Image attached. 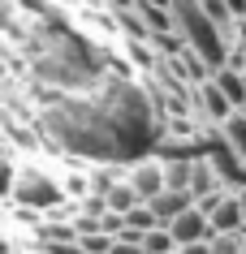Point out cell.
I'll return each mask as SVG.
<instances>
[{
    "mask_svg": "<svg viewBox=\"0 0 246 254\" xmlns=\"http://www.w3.org/2000/svg\"><path fill=\"white\" fill-rule=\"evenodd\" d=\"M134 207H143V198L134 194V186H130V181H117V186H112V194H108V211L125 215V211H134Z\"/></svg>",
    "mask_w": 246,
    "mask_h": 254,
    "instance_id": "8",
    "label": "cell"
},
{
    "mask_svg": "<svg viewBox=\"0 0 246 254\" xmlns=\"http://www.w3.org/2000/svg\"><path fill=\"white\" fill-rule=\"evenodd\" d=\"M212 254H242V233H216L212 237Z\"/></svg>",
    "mask_w": 246,
    "mask_h": 254,
    "instance_id": "10",
    "label": "cell"
},
{
    "mask_svg": "<svg viewBox=\"0 0 246 254\" xmlns=\"http://www.w3.org/2000/svg\"><path fill=\"white\" fill-rule=\"evenodd\" d=\"M229 69H242L246 73V43H233L229 48Z\"/></svg>",
    "mask_w": 246,
    "mask_h": 254,
    "instance_id": "14",
    "label": "cell"
},
{
    "mask_svg": "<svg viewBox=\"0 0 246 254\" xmlns=\"http://www.w3.org/2000/svg\"><path fill=\"white\" fill-rule=\"evenodd\" d=\"M242 254H246V233H242Z\"/></svg>",
    "mask_w": 246,
    "mask_h": 254,
    "instance_id": "19",
    "label": "cell"
},
{
    "mask_svg": "<svg viewBox=\"0 0 246 254\" xmlns=\"http://www.w3.org/2000/svg\"><path fill=\"white\" fill-rule=\"evenodd\" d=\"M99 4H104L108 13H121V9H134L138 0H99Z\"/></svg>",
    "mask_w": 246,
    "mask_h": 254,
    "instance_id": "15",
    "label": "cell"
},
{
    "mask_svg": "<svg viewBox=\"0 0 246 254\" xmlns=\"http://www.w3.org/2000/svg\"><path fill=\"white\" fill-rule=\"evenodd\" d=\"M147 207L156 211V220H160V224L168 228L181 211H190V207H194V194H190V190H160V194H156V198H151Z\"/></svg>",
    "mask_w": 246,
    "mask_h": 254,
    "instance_id": "5",
    "label": "cell"
},
{
    "mask_svg": "<svg viewBox=\"0 0 246 254\" xmlns=\"http://www.w3.org/2000/svg\"><path fill=\"white\" fill-rule=\"evenodd\" d=\"M13 198H17V207H26V211H43V215H52L56 207L65 202V190L56 186L48 173H35V168H26V173H17Z\"/></svg>",
    "mask_w": 246,
    "mask_h": 254,
    "instance_id": "1",
    "label": "cell"
},
{
    "mask_svg": "<svg viewBox=\"0 0 246 254\" xmlns=\"http://www.w3.org/2000/svg\"><path fill=\"white\" fill-rule=\"evenodd\" d=\"M13 186H17V173L0 160V198H4V194H13Z\"/></svg>",
    "mask_w": 246,
    "mask_h": 254,
    "instance_id": "13",
    "label": "cell"
},
{
    "mask_svg": "<svg viewBox=\"0 0 246 254\" xmlns=\"http://www.w3.org/2000/svg\"><path fill=\"white\" fill-rule=\"evenodd\" d=\"M168 233H173V241L181 246H194V241H212V220H207L199 207H190V211H181L173 224H168Z\"/></svg>",
    "mask_w": 246,
    "mask_h": 254,
    "instance_id": "4",
    "label": "cell"
},
{
    "mask_svg": "<svg viewBox=\"0 0 246 254\" xmlns=\"http://www.w3.org/2000/svg\"><path fill=\"white\" fill-rule=\"evenodd\" d=\"M238 202H242V215H246V186L238 190Z\"/></svg>",
    "mask_w": 246,
    "mask_h": 254,
    "instance_id": "18",
    "label": "cell"
},
{
    "mask_svg": "<svg viewBox=\"0 0 246 254\" xmlns=\"http://www.w3.org/2000/svg\"><path fill=\"white\" fill-rule=\"evenodd\" d=\"M173 254H181V250H173Z\"/></svg>",
    "mask_w": 246,
    "mask_h": 254,
    "instance_id": "20",
    "label": "cell"
},
{
    "mask_svg": "<svg viewBox=\"0 0 246 254\" xmlns=\"http://www.w3.org/2000/svg\"><path fill=\"white\" fill-rule=\"evenodd\" d=\"M220 142H225L229 155H238V164H246V112H233L220 125Z\"/></svg>",
    "mask_w": 246,
    "mask_h": 254,
    "instance_id": "7",
    "label": "cell"
},
{
    "mask_svg": "<svg viewBox=\"0 0 246 254\" xmlns=\"http://www.w3.org/2000/svg\"><path fill=\"white\" fill-rule=\"evenodd\" d=\"M181 254H212V241H194V246H181Z\"/></svg>",
    "mask_w": 246,
    "mask_h": 254,
    "instance_id": "16",
    "label": "cell"
},
{
    "mask_svg": "<svg viewBox=\"0 0 246 254\" xmlns=\"http://www.w3.org/2000/svg\"><path fill=\"white\" fill-rule=\"evenodd\" d=\"M190 104H194V117L199 121H207L212 129H220L225 121L238 112V108L229 104V95L220 91L216 82H203V86H194V95H190Z\"/></svg>",
    "mask_w": 246,
    "mask_h": 254,
    "instance_id": "2",
    "label": "cell"
},
{
    "mask_svg": "<svg viewBox=\"0 0 246 254\" xmlns=\"http://www.w3.org/2000/svg\"><path fill=\"white\" fill-rule=\"evenodd\" d=\"M207 220H212V237H216V233H246V215H242V202H238V190H233Z\"/></svg>",
    "mask_w": 246,
    "mask_h": 254,
    "instance_id": "6",
    "label": "cell"
},
{
    "mask_svg": "<svg viewBox=\"0 0 246 254\" xmlns=\"http://www.w3.org/2000/svg\"><path fill=\"white\" fill-rule=\"evenodd\" d=\"M225 4H229L233 17H246V0H225Z\"/></svg>",
    "mask_w": 246,
    "mask_h": 254,
    "instance_id": "17",
    "label": "cell"
},
{
    "mask_svg": "<svg viewBox=\"0 0 246 254\" xmlns=\"http://www.w3.org/2000/svg\"><path fill=\"white\" fill-rule=\"evenodd\" d=\"M35 254H43V250H35Z\"/></svg>",
    "mask_w": 246,
    "mask_h": 254,
    "instance_id": "21",
    "label": "cell"
},
{
    "mask_svg": "<svg viewBox=\"0 0 246 254\" xmlns=\"http://www.w3.org/2000/svg\"><path fill=\"white\" fill-rule=\"evenodd\" d=\"M125 181L134 186V194L143 202H151L160 190H168L164 186V160H134L130 168H125Z\"/></svg>",
    "mask_w": 246,
    "mask_h": 254,
    "instance_id": "3",
    "label": "cell"
},
{
    "mask_svg": "<svg viewBox=\"0 0 246 254\" xmlns=\"http://www.w3.org/2000/svg\"><path fill=\"white\" fill-rule=\"evenodd\" d=\"M143 250L147 254H173L177 250V241H173V233H168V228H151V233H143Z\"/></svg>",
    "mask_w": 246,
    "mask_h": 254,
    "instance_id": "9",
    "label": "cell"
},
{
    "mask_svg": "<svg viewBox=\"0 0 246 254\" xmlns=\"http://www.w3.org/2000/svg\"><path fill=\"white\" fill-rule=\"evenodd\" d=\"M0 30H17V4L0 0Z\"/></svg>",
    "mask_w": 246,
    "mask_h": 254,
    "instance_id": "12",
    "label": "cell"
},
{
    "mask_svg": "<svg viewBox=\"0 0 246 254\" xmlns=\"http://www.w3.org/2000/svg\"><path fill=\"white\" fill-rule=\"evenodd\" d=\"M43 254H86L82 250V241H48V246H39Z\"/></svg>",
    "mask_w": 246,
    "mask_h": 254,
    "instance_id": "11",
    "label": "cell"
}]
</instances>
